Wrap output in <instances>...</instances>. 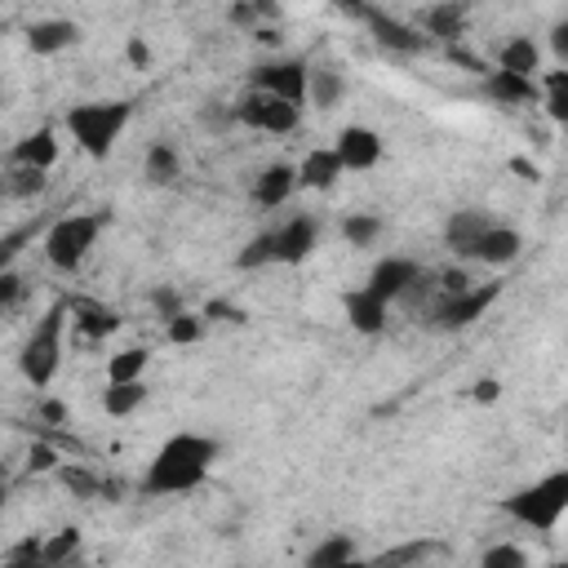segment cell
Returning <instances> with one entry per match:
<instances>
[{
	"label": "cell",
	"instance_id": "obj_2",
	"mask_svg": "<svg viewBox=\"0 0 568 568\" xmlns=\"http://www.w3.org/2000/svg\"><path fill=\"white\" fill-rule=\"evenodd\" d=\"M502 511L516 524L533 529V533H551L564 520V511H568V471H555V475L520 488L516 497H507V502H502Z\"/></svg>",
	"mask_w": 568,
	"mask_h": 568
},
{
	"label": "cell",
	"instance_id": "obj_9",
	"mask_svg": "<svg viewBox=\"0 0 568 568\" xmlns=\"http://www.w3.org/2000/svg\"><path fill=\"white\" fill-rule=\"evenodd\" d=\"M338 156H342V165L346 169H374L378 161H382V138L374 133V129H365V125H346L342 133H338Z\"/></svg>",
	"mask_w": 568,
	"mask_h": 568
},
{
	"label": "cell",
	"instance_id": "obj_3",
	"mask_svg": "<svg viewBox=\"0 0 568 568\" xmlns=\"http://www.w3.org/2000/svg\"><path fill=\"white\" fill-rule=\"evenodd\" d=\"M133 107L129 103H85L67 111V129L81 142V152L94 161H107V152L116 147V138L125 133Z\"/></svg>",
	"mask_w": 568,
	"mask_h": 568
},
{
	"label": "cell",
	"instance_id": "obj_22",
	"mask_svg": "<svg viewBox=\"0 0 568 568\" xmlns=\"http://www.w3.org/2000/svg\"><path fill=\"white\" fill-rule=\"evenodd\" d=\"M71 320H76V329L85 333V338H107V333H116L120 329V316L116 311H107V307H98V303H71Z\"/></svg>",
	"mask_w": 568,
	"mask_h": 568
},
{
	"label": "cell",
	"instance_id": "obj_40",
	"mask_svg": "<svg viewBox=\"0 0 568 568\" xmlns=\"http://www.w3.org/2000/svg\"><path fill=\"white\" fill-rule=\"evenodd\" d=\"M27 466H32V471H40V475H45V471H58V453H54L49 445H32Z\"/></svg>",
	"mask_w": 568,
	"mask_h": 568
},
{
	"label": "cell",
	"instance_id": "obj_34",
	"mask_svg": "<svg viewBox=\"0 0 568 568\" xmlns=\"http://www.w3.org/2000/svg\"><path fill=\"white\" fill-rule=\"evenodd\" d=\"M267 262H275V236H258V240H249L245 253L236 258L240 271H258V267H267Z\"/></svg>",
	"mask_w": 568,
	"mask_h": 568
},
{
	"label": "cell",
	"instance_id": "obj_14",
	"mask_svg": "<svg viewBox=\"0 0 568 568\" xmlns=\"http://www.w3.org/2000/svg\"><path fill=\"white\" fill-rule=\"evenodd\" d=\"M365 19H369L378 45H387V49H395V54H422L426 45H431V36H426V32H413V27L395 23V19H387L382 10H365Z\"/></svg>",
	"mask_w": 568,
	"mask_h": 568
},
{
	"label": "cell",
	"instance_id": "obj_1",
	"mask_svg": "<svg viewBox=\"0 0 568 568\" xmlns=\"http://www.w3.org/2000/svg\"><path fill=\"white\" fill-rule=\"evenodd\" d=\"M213 458H218V445H213V440H204V436H174L156 453L142 488H147V493H191V488L204 484Z\"/></svg>",
	"mask_w": 568,
	"mask_h": 568
},
{
	"label": "cell",
	"instance_id": "obj_23",
	"mask_svg": "<svg viewBox=\"0 0 568 568\" xmlns=\"http://www.w3.org/2000/svg\"><path fill=\"white\" fill-rule=\"evenodd\" d=\"M497 67L502 71H516V76H537V67H542V54L529 36H516L502 45V54H497Z\"/></svg>",
	"mask_w": 568,
	"mask_h": 568
},
{
	"label": "cell",
	"instance_id": "obj_32",
	"mask_svg": "<svg viewBox=\"0 0 568 568\" xmlns=\"http://www.w3.org/2000/svg\"><path fill=\"white\" fill-rule=\"evenodd\" d=\"M378 232H382V223L374 218V213H351V218L342 223V236H346V245H355V249L374 245V240H378Z\"/></svg>",
	"mask_w": 568,
	"mask_h": 568
},
{
	"label": "cell",
	"instance_id": "obj_24",
	"mask_svg": "<svg viewBox=\"0 0 568 568\" xmlns=\"http://www.w3.org/2000/svg\"><path fill=\"white\" fill-rule=\"evenodd\" d=\"M142 400H147V387H142V378H133V382H107L103 409H107L111 417H129L133 409H142Z\"/></svg>",
	"mask_w": 568,
	"mask_h": 568
},
{
	"label": "cell",
	"instance_id": "obj_36",
	"mask_svg": "<svg viewBox=\"0 0 568 568\" xmlns=\"http://www.w3.org/2000/svg\"><path fill=\"white\" fill-rule=\"evenodd\" d=\"M58 480H62L71 493H76V497H85V502L103 493V484H98L90 471H81V466H58Z\"/></svg>",
	"mask_w": 568,
	"mask_h": 568
},
{
	"label": "cell",
	"instance_id": "obj_31",
	"mask_svg": "<svg viewBox=\"0 0 568 568\" xmlns=\"http://www.w3.org/2000/svg\"><path fill=\"white\" fill-rule=\"evenodd\" d=\"M546 111L555 125L568 129V71H551L546 76Z\"/></svg>",
	"mask_w": 568,
	"mask_h": 568
},
{
	"label": "cell",
	"instance_id": "obj_27",
	"mask_svg": "<svg viewBox=\"0 0 568 568\" xmlns=\"http://www.w3.org/2000/svg\"><path fill=\"white\" fill-rule=\"evenodd\" d=\"M45 174H49V169H36V165H14V161H10L5 191H10L14 200H32V196H40V191H45Z\"/></svg>",
	"mask_w": 568,
	"mask_h": 568
},
{
	"label": "cell",
	"instance_id": "obj_45",
	"mask_svg": "<svg viewBox=\"0 0 568 568\" xmlns=\"http://www.w3.org/2000/svg\"><path fill=\"white\" fill-rule=\"evenodd\" d=\"M551 49H555L564 62H568V23H559V27L551 32Z\"/></svg>",
	"mask_w": 568,
	"mask_h": 568
},
{
	"label": "cell",
	"instance_id": "obj_16",
	"mask_svg": "<svg viewBox=\"0 0 568 568\" xmlns=\"http://www.w3.org/2000/svg\"><path fill=\"white\" fill-rule=\"evenodd\" d=\"M422 32L431 40H445V45H458L462 32H466V10L462 0H440V5H431L422 14Z\"/></svg>",
	"mask_w": 568,
	"mask_h": 568
},
{
	"label": "cell",
	"instance_id": "obj_17",
	"mask_svg": "<svg viewBox=\"0 0 568 568\" xmlns=\"http://www.w3.org/2000/svg\"><path fill=\"white\" fill-rule=\"evenodd\" d=\"M76 40H81V27L71 23V19H40V23L27 27L32 54H62V49L76 45Z\"/></svg>",
	"mask_w": 568,
	"mask_h": 568
},
{
	"label": "cell",
	"instance_id": "obj_5",
	"mask_svg": "<svg viewBox=\"0 0 568 568\" xmlns=\"http://www.w3.org/2000/svg\"><path fill=\"white\" fill-rule=\"evenodd\" d=\"M98 232H103L98 213H71V218H58L45 232V258L58 271H76L90 258V249L98 245Z\"/></svg>",
	"mask_w": 568,
	"mask_h": 568
},
{
	"label": "cell",
	"instance_id": "obj_4",
	"mask_svg": "<svg viewBox=\"0 0 568 568\" xmlns=\"http://www.w3.org/2000/svg\"><path fill=\"white\" fill-rule=\"evenodd\" d=\"M67 303H54L45 316H40V324L32 329V338H27V346H23V355H19V365H23V378L32 382V387H49L54 382V374H58V360H62V324H67Z\"/></svg>",
	"mask_w": 568,
	"mask_h": 568
},
{
	"label": "cell",
	"instance_id": "obj_6",
	"mask_svg": "<svg viewBox=\"0 0 568 568\" xmlns=\"http://www.w3.org/2000/svg\"><path fill=\"white\" fill-rule=\"evenodd\" d=\"M497 298H502V284H480V289L471 284V289H462V294H453V298H436L431 311H422V316H426L422 324L445 329V333H458V329L475 324Z\"/></svg>",
	"mask_w": 568,
	"mask_h": 568
},
{
	"label": "cell",
	"instance_id": "obj_41",
	"mask_svg": "<svg viewBox=\"0 0 568 568\" xmlns=\"http://www.w3.org/2000/svg\"><path fill=\"white\" fill-rule=\"evenodd\" d=\"M152 303H156V311H161L165 320H174V316L182 311V303H178V294H174V289H156V294H152Z\"/></svg>",
	"mask_w": 568,
	"mask_h": 568
},
{
	"label": "cell",
	"instance_id": "obj_11",
	"mask_svg": "<svg viewBox=\"0 0 568 568\" xmlns=\"http://www.w3.org/2000/svg\"><path fill=\"white\" fill-rule=\"evenodd\" d=\"M488 227H493V218H488L484 209H462V213H453V218H449L445 240H449V249L458 258H475V249H480V240H484Z\"/></svg>",
	"mask_w": 568,
	"mask_h": 568
},
{
	"label": "cell",
	"instance_id": "obj_15",
	"mask_svg": "<svg viewBox=\"0 0 568 568\" xmlns=\"http://www.w3.org/2000/svg\"><path fill=\"white\" fill-rule=\"evenodd\" d=\"M311 249H316V223L311 218H294L275 232V262L298 267V262L311 258Z\"/></svg>",
	"mask_w": 568,
	"mask_h": 568
},
{
	"label": "cell",
	"instance_id": "obj_49",
	"mask_svg": "<svg viewBox=\"0 0 568 568\" xmlns=\"http://www.w3.org/2000/svg\"><path fill=\"white\" fill-rule=\"evenodd\" d=\"M338 5H346V10H365V0H338Z\"/></svg>",
	"mask_w": 568,
	"mask_h": 568
},
{
	"label": "cell",
	"instance_id": "obj_39",
	"mask_svg": "<svg viewBox=\"0 0 568 568\" xmlns=\"http://www.w3.org/2000/svg\"><path fill=\"white\" fill-rule=\"evenodd\" d=\"M19 294H23V280H19L14 267H5V271H0V307H14Z\"/></svg>",
	"mask_w": 568,
	"mask_h": 568
},
{
	"label": "cell",
	"instance_id": "obj_38",
	"mask_svg": "<svg viewBox=\"0 0 568 568\" xmlns=\"http://www.w3.org/2000/svg\"><path fill=\"white\" fill-rule=\"evenodd\" d=\"M529 555L520 546H488L484 551V568H524Z\"/></svg>",
	"mask_w": 568,
	"mask_h": 568
},
{
	"label": "cell",
	"instance_id": "obj_26",
	"mask_svg": "<svg viewBox=\"0 0 568 568\" xmlns=\"http://www.w3.org/2000/svg\"><path fill=\"white\" fill-rule=\"evenodd\" d=\"M142 174H147V182H156V187H169V182L182 174V161H178V152L169 147V142H156V147L147 152V165H142Z\"/></svg>",
	"mask_w": 568,
	"mask_h": 568
},
{
	"label": "cell",
	"instance_id": "obj_37",
	"mask_svg": "<svg viewBox=\"0 0 568 568\" xmlns=\"http://www.w3.org/2000/svg\"><path fill=\"white\" fill-rule=\"evenodd\" d=\"M5 564L10 568H36V564H45V542H36V537L19 542L14 551H5Z\"/></svg>",
	"mask_w": 568,
	"mask_h": 568
},
{
	"label": "cell",
	"instance_id": "obj_48",
	"mask_svg": "<svg viewBox=\"0 0 568 568\" xmlns=\"http://www.w3.org/2000/svg\"><path fill=\"white\" fill-rule=\"evenodd\" d=\"M253 10H258L262 19H275V0H253Z\"/></svg>",
	"mask_w": 568,
	"mask_h": 568
},
{
	"label": "cell",
	"instance_id": "obj_29",
	"mask_svg": "<svg viewBox=\"0 0 568 568\" xmlns=\"http://www.w3.org/2000/svg\"><path fill=\"white\" fill-rule=\"evenodd\" d=\"M142 369H147V351L142 346L116 351L107 360V382H133V378H142Z\"/></svg>",
	"mask_w": 568,
	"mask_h": 568
},
{
	"label": "cell",
	"instance_id": "obj_35",
	"mask_svg": "<svg viewBox=\"0 0 568 568\" xmlns=\"http://www.w3.org/2000/svg\"><path fill=\"white\" fill-rule=\"evenodd\" d=\"M165 333H169V342H178V346H191V342H200V333H204V320H200V316H191V311H178V316L165 324Z\"/></svg>",
	"mask_w": 568,
	"mask_h": 568
},
{
	"label": "cell",
	"instance_id": "obj_13",
	"mask_svg": "<svg viewBox=\"0 0 568 568\" xmlns=\"http://www.w3.org/2000/svg\"><path fill=\"white\" fill-rule=\"evenodd\" d=\"M417 275H422L417 262H409V258H382V262L374 267V275H369V289H374L378 298H387V303H400L404 289H409Z\"/></svg>",
	"mask_w": 568,
	"mask_h": 568
},
{
	"label": "cell",
	"instance_id": "obj_43",
	"mask_svg": "<svg viewBox=\"0 0 568 568\" xmlns=\"http://www.w3.org/2000/svg\"><path fill=\"white\" fill-rule=\"evenodd\" d=\"M125 54H129V62H133V67H147V62H152V49H147V40H142V36H133Z\"/></svg>",
	"mask_w": 568,
	"mask_h": 568
},
{
	"label": "cell",
	"instance_id": "obj_42",
	"mask_svg": "<svg viewBox=\"0 0 568 568\" xmlns=\"http://www.w3.org/2000/svg\"><path fill=\"white\" fill-rule=\"evenodd\" d=\"M232 23H240V27H253V23H258L253 0H236V5H232Z\"/></svg>",
	"mask_w": 568,
	"mask_h": 568
},
{
	"label": "cell",
	"instance_id": "obj_12",
	"mask_svg": "<svg viewBox=\"0 0 568 568\" xmlns=\"http://www.w3.org/2000/svg\"><path fill=\"white\" fill-rule=\"evenodd\" d=\"M387 316H391V303L387 298H378L369 284L365 289H355V294H346V320H351V329L355 333H382L387 329Z\"/></svg>",
	"mask_w": 568,
	"mask_h": 568
},
{
	"label": "cell",
	"instance_id": "obj_28",
	"mask_svg": "<svg viewBox=\"0 0 568 568\" xmlns=\"http://www.w3.org/2000/svg\"><path fill=\"white\" fill-rule=\"evenodd\" d=\"M351 559H355V542H351L346 533L324 537V542L307 555V564H311V568H338V564H351Z\"/></svg>",
	"mask_w": 568,
	"mask_h": 568
},
{
	"label": "cell",
	"instance_id": "obj_7",
	"mask_svg": "<svg viewBox=\"0 0 568 568\" xmlns=\"http://www.w3.org/2000/svg\"><path fill=\"white\" fill-rule=\"evenodd\" d=\"M236 120L249 129H262V133H294L303 120V107L271 94V90H253L236 103Z\"/></svg>",
	"mask_w": 568,
	"mask_h": 568
},
{
	"label": "cell",
	"instance_id": "obj_46",
	"mask_svg": "<svg viewBox=\"0 0 568 568\" xmlns=\"http://www.w3.org/2000/svg\"><path fill=\"white\" fill-rule=\"evenodd\" d=\"M449 58H453V62H462V67H471V71H484V62H480V58H471L466 49H458V45H449Z\"/></svg>",
	"mask_w": 568,
	"mask_h": 568
},
{
	"label": "cell",
	"instance_id": "obj_30",
	"mask_svg": "<svg viewBox=\"0 0 568 568\" xmlns=\"http://www.w3.org/2000/svg\"><path fill=\"white\" fill-rule=\"evenodd\" d=\"M431 555H445V546H436V542H409V546L382 551L374 564H382V568H400V564H417V559H431Z\"/></svg>",
	"mask_w": 568,
	"mask_h": 568
},
{
	"label": "cell",
	"instance_id": "obj_33",
	"mask_svg": "<svg viewBox=\"0 0 568 568\" xmlns=\"http://www.w3.org/2000/svg\"><path fill=\"white\" fill-rule=\"evenodd\" d=\"M81 555V533L76 529H62L45 542V564H67V559H76Z\"/></svg>",
	"mask_w": 568,
	"mask_h": 568
},
{
	"label": "cell",
	"instance_id": "obj_10",
	"mask_svg": "<svg viewBox=\"0 0 568 568\" xmlns=\"http://www.w3.org/2000/svg\"><path fill=\"white\" fill-rule=\"evenodd\" d=\"M298 187H303V182H298V165L275 161V165H267V169L253 178V200H258L262 209H280Z\"/></svg>",
	"mask_w": 568,
	"mask_h": 568
},
{
	"label": "cell",
	"instance_id": "obj_19",
	"mask_svg": "<svg viewBox=\"0 0 568 568\" xmlns=\"http://www.w3.org/2000/svg\"><path fill=\"white\" fill-rule=\"evenodd\" d=\"M346 174V165H342V156H338V147H324V152H311L303 165H298V182L307 187V191H329L338 178Z\"/></svg>",
	"mask_w": 568,
	"mask_h": 568
},
{
	"label": "cell",
	"instance_id": "obj_21",
	"mask_svg": "<svg viewBox=\"0 0 568 568\" xmlns=\"http://www.w3.org/2000/svg\"><path fill=\"white\" fill-rule=\"evenodd\" d=\"M484 90L497 98V103H533L537 98V81L533 76H516V71H488V81H484Z\"/></svg>",
	"mask_w": 568,
	"mask_h": 568
},
{
	"label": "cell",
	"instance_id": "obj_18",
	"mask_svg": "<svg viewBox=\"0 0 568 568\" xmlns=\"http://www.w3.org/2000/svg\"><path fill=\"white\" fill-rule=\"evenodd\" d=\"M520 249H524V240H520V232L516 227H488L484 232V240H480V249H475V262H484V267H511L516 258H520Z\"/></svg>",
	"mask_w": 568,
	"mask_h": 568
},
{
	"label": "cell",
	"instance_id": "obj_8",
	"mask_svg": "<svg viewBox=\"0 0 568 568\" xmlns=\"http://www.w3.org/2000/svg\"><path fill=\"white\" fill-rule=\"evenodd\" d=\"M307 81H311V67L298 62V58H284V62H267L258 67V90H271L289 103H307Z\"/></svg>",
	"mask_w": 568,
	"mask_h": 568
},
{
	"label": "cell",
	"instance_id": "obj_47",
	"mask_svg": "<svg viewBox=\"0 0 568 568\" xmlns=\"http://www.w3.org/2000/svg\"><path fill=\"white\" fill-rule=\"evenodd\" d=\"M40 417H45V422H54V426H58V422H62V417H67V409H62V404H58V400H45V404H40Z\"/></svg>",
	"mask_w": 568,
	"mask_h": 568
},
{
	"label": "cell",
	"instance_id": "obj_25",
	"mask_svg": "<svg viewBox=\"0 0 568 568\" xmlns=\"http://www.w3.org/2000/svg\"><path fill=\"white\" fill-rule=\"evenodd\" d=\"M338 98H342V76H338L333 67H316L311 81H307V103L320 107V111H333Z\"/></svg>",
	"mask_w": 568,
	"mask_h": 568
},
{
	"label": "cell",
	"instance_id": "obj_44",
	"mask_svg": "<svg viewBox=\"0 0 568 568\" xmlns=\"http://www.w3.org/2000/svg\"><path fill=\"white\" fill-rule=\"evenodd\" d=\"M497 395H502V382H497V378H484V382H475V400H480V404H493Z\"/></svg>",
	"mask_w": 568,
	"mask_h": 568
},
{
	"label": "cell",
	"instance_id": "obj_20",
	"mask_svg": "<svg viewBox=\"0 0 568 568\" xmlns=\"http://www.w3.org/2000/svg\"><path fill=\"white\" fill-rule=\"evenodd\" d=\"M10 161L14 165H36V169H54V161H58V138H54V129H36V133H27L19 147L10 152Z\"/></svg>",
	"mask_w": 568,
	"mask_h": 568
}]
</instances>
